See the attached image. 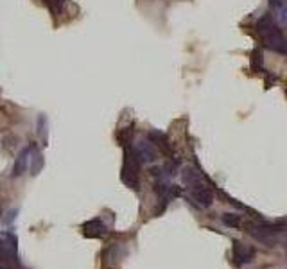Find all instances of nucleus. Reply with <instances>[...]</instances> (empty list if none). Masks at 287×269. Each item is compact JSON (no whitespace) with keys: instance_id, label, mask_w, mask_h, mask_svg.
<instances>
[{"instance_id":"10","label":"nucleus","mask_w":287,"mask_h":269,"mask_svg":"<svg viewBox=\"0 0 287 269\" xmlns=\"http://www.w3.org/2000/svg\"><path fill=\"white\" fill-rule=\"evenodd\" d=\"M181 180H183V183L187 187H192V185H198V183L205 182V176H203V172H199L196 167H185L183 171H181Z\"/></svg>"},{"instance_id":"3","label":"nucleus","mask_w":287,"mask_h":269,"mask_svg":"<svg viewBox=\"0 0 287 269\" xmlns=\"http://www.w3.org/2000/svg\"><path fill=\"white\" fill-rule=\"evenodd\" d=\"M262 45L271 52H276V54H287V38L283 36V33L278 27L262 34Z\"/></svg>"},{"instance_id":"13","label":"nucleus","mask_w":287,"mask_h":269,"mask_svg":"<svg viewBox=\"0 0 287 269\" xmlns=\"http://www.w3.org/2000/svg\"><path fill=\"white\" fill-rule=\"evenodd\" d=\"M223 222H225L228 228H241V226H243V219L237 214H223Z\"/></svg>"},{"instance_id":"4","label":"nucleus","mask_w":287,"mask_h":269,"mask_svg":"<svg viewBox=\"0 0 287 269\" xmlns=\"http://www.w3.org/2000/svg\"><path fill=\"white\" fill-rule=\"evenodd\" d=\"M188 189V197L192 199V203L198 205L199 208H208L213 203V190L206 185L205 182L198 183V185L187 187Z\"/></svg>"},{"instance_id":"1","label":"nucleus","mask_w":287,"mask_h":269,"mask_svg":"<svg viewBox=\"0 0 287 269\" xmlns=\"http://www.w3.org/2000/svg\"><path fill=\"white\" fill-rule=\"evenodd\" d=\"M246 232L250 233L253 239H257L258 242H264L268 246H273L275 242L276 232H282L278 226L275 225H268V222H246Z\"/></svg>"},{"instance_id":"8","label":"nucleus","mask_w":287,"mask_h":269,"mask_svg":"<svg viewBox=\"0 0 287 269\" xmlns=\"http://www.w3.org/2000/svg\"><path fill=\"white\" fill-rule=\"evenodd\" d=\"M83 230H85V235L90 237V239H99V237H104L108 233L106 225L101 219H92V221L85 222Z\"/></svg>"},{"instance_id":"7","label":"nucleus","mask_w":287,"mask_h":269,"mask_svg":"<svg viewBox=\"0 0 287 269\" xmlns=\"http://www.w3.org/2000/svg\"><path fill=\"white\" fill-rule=\"evenodd\" d=\"M148 139L151 140L158 149H162L163 154H167V156L173 154V146H171V142H169V139H167L165 133H162V131H149Z\"/></svg>"},{"instance_id":"12","label":"nucleus","mask_w":287,"mask_h":269,"mask_svg":"<svg viewBox=\"0 0 287 269\" xmlns=\"http://www.w3.org/2000/svg\"><path fill=\"white\" fill-rule=\"evenodd\" d=\"M41 167H43V158H41V153L33 146L31 147V174H38Z\"/></svg>"},{"instance_id":"15","label":"nucleus","mask_w":287,"mask_h":269,"mask_svg":"<svg viewBox=\"0 0 287 269\" xmlns=\"http://www.w3.org/2000/svg\"><path fill=\"white\" fill-rule=\"evenodd\" d=\"M0 269H8V267H6V265H4V264H0Z\"/></svg>"},{"instance_id":"2","label":"nucleus","mask_w":287,"mask_h":269,"mask_svg":"<svg viewBox=\"0 0 287 269\" xmlns=\"http://www.w3.org/2000/svg\"><path fill=\"white\" fill-rule=\"evenodd\" d=\"M138 172H140L138 158L135 156L133 149H126L124 165H122V182L131 187V189H138Z\"/></svg>"},{"instance_id":"11","label":"nucleus","mask_w":287,"mask_h":269,"mask_svg":"<svg viewBox=\"0 0 287 269\" xmlns=\"http://www.w3.org/2000/svg\"><path fill=\"white\" fill-rule=\"evenodd\" d=\"M275 27H276V24H275V18H273L271 13H266V15H262L260 18H258V22H257V31L260 33V36L268 33V31L275 29Z\"/></svg>"},{"instance_id":"5","label":"nucleus","mask_w":287,"mask_h":269,"mask_svg":"<svg viewBox=\"0 0 287 269\" xmlns=\"http://www.w3.org/2000/svg\"><path fill=\"white\" fill-rule=\"evenodd\" d=\"M133 153L138 158L140 164H153L158 158V151H156V146L151 142V140L142 139L140 142H136V146L133 147Z\"/></svg>"},{"instance_id":"14","label":"nucleus","mask_w":287,"mask_h":269,"mask_svg":"<svg viewBox=\"0 0 287 269\" xmlns=\"http://www.w3.org/2000/svg\"><path fill=\"white\" fill-rule=\"evenodd\" d=\"M276 16H278V22L282 26H287V2H283L278 9H276Z\"/></svg>"},{"instance_id":"9","label":"nucleus","mask_w":287,"mask_h":269,"mask_svg":"<svg viewBox=\"0 0 287 269\" xmlns=\"http://www.w3.org/2000/svg\"><path fill=\"white\" fill-rule=\"evenodd\" d=\"M29 162H31V147H27V149H23L16 156L15 165H13V176H22L29 169Z\"/></svg>"},{"instance_id":"6","label":"nucleus","mask_w":287,"mask_h":269,"mask_svg":"<svg viewBox=\"0 0 287 269\" xmlns=\"http://www.w3.org/2000/svg\"><path fill=\"white\" fill-rule=\"evenodd\" d=\"M232 253H233V262L237 265H244V264H250L255 258V248L248 246V244L241 242V240H233Z\"/></svg>"}]
</instances>
